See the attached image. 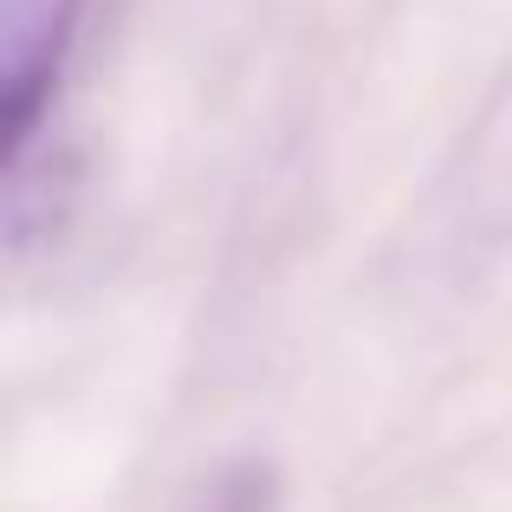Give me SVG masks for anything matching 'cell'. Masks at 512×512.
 <instances>
[{
  "label": "cell",
  "instance_id": "1",
  "mask_svg": "<svg viewBox=\"0 0 512 512\" xmlns=\"http://www.w3.org/2000/svg\"><path fill=\"white\" fill-rule=\"evenodd\" d=\"M85 0H0V137L7 156L33 143L39 117L52 111V85L72 52Z\"/></svg>",
  "mask_w": 512,
  "mask_h": 512
}]
</instances>
